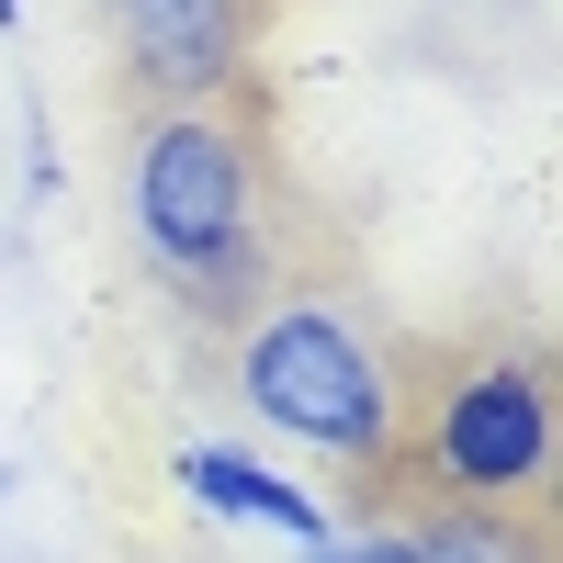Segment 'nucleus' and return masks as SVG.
<instances>
[{"label":"nucleus","instance_id":"obj_1","mask_svg":"<svg viewBox=\"0 0 563 563\" xmlns=\"http://www.w3.org/2000/svg\"><path fill=\"white\" fill-rule=\"evenodd\" d=\"M124 225L192 316L238 327L271 305V158L249 113H147L124 158Z\"/></svg>","mask_w":563,"mask_h":563},{"label":"nucleus","instance_id":"obj_2","mask_svg":"<svg viewBox=\"0 0 563 563\" xmlns=\"http://www.w3.org/2000/svg\"><path fill=\"white\" fill-rule=\"evenodd\" d=\"M238 406L339 474H372L406 440V372L339 294H271L238 316Z\"/></svg>","mask_w":563,"mask_h":563},{"label":"nucleus","instance_id":"obj_3","mask_svg":"<svg viewBox=\"0 0 563 563\" xmlns=\"http://www.w3.org/2000/svg\"><path fill=\"white\" fill-rule=\"evenodd\" d=\"M417 485L440 507H530L552 485V361L541 350H462L429 395H406Z\"/></svg>","mask_w":563,"mask_h":563},{"label":"nucleus","instance_id":"obj_4","mask_svg":"<svg viewBox=\"0 0 563 563\" xmlns=\"http://www.w3.org/2000/svg\"><path fill=\"white\" fill-rule=\"evenodd\" d=\"M113 57L147 113H238L260 68V0H113Z\"/></svg>","mask_w":563,"mask_h":563},{"label":"nucleus","instance_id":"obj_5","mask_svg":"<svg viewBox=\"0 0 563 563\" xmlns=\"http://www.w3.org/2000/svg\"><path fill=\"white\" fill-rule=\"evenodd\" d=\"M169 474H180V496H192L203 519H225V530H271V541H294V552H316L327 530H339V507H327L316 485H294L282 462H260V451H238V440H192Z\"/></svg>","mask_w":563,"mask_h":563},{"label":"nucleus","instance_id":"obj_6","mask_svg":"<svg viewBox=\"0 0 563 563\" xmlns=\"http://www.w3.org/2000/svg\"><path fill=\"white\" fill-rule=\"evenodd\" d=\"M417 563H552L519 507H429L417 519Z\"/></svg>","mask_w":563,"mask_h":563},{"label":"nucleus","instance_id":"obj_7","mask_svg":"<svg viewBox=\"0 0 563 563\" xmlns=\"http://www.w3.org/2000/svg\"><path fill=\"white\" fill-rule=\"evenodd\" d=\"M294 563H417V519H372V530H327Z\"/></svg>","mask_w":563,"mask_h":563},{"label":"nucleus","instance_id":"obj_8","mask_svg":"<svg viewBox=\"0 0 563 563\" xmlns=\"http://www.w3.org/2000/svg\"><path fill=\"white\" fill-rule=\"evenodd\" d=\"M23 192H57V135H45V113H34V135H23Z\"/></svg>","mask_w":563,"mask_h":563},{"label":"nucleus","instance_id":"obj_9","mask_svg":"<svg viewBox=\"0 0 563 563\" xmlns=\"http://www.w3.org/2000/svg\"><path fill=\"white\" fill-rule=\"evenodd\" d=\"M12 23H23V0H0V34H12Z\"/></svg>","mask_w":563,"mask_h":563},{"label":"nucleus","instance_id":"obj_10","mask_svg":"<svg viewBox=\"0 0 563 563\" xmlns=\"http://www.w3.org/2000/svg\"><path fill=\"white\" fill-rule=\"evenodd\" d=\"M12 485H23V474H12V462H0V507H12Z\"/></svg>","mask_w":563,"mask_h":563}]
</instances>
